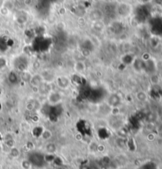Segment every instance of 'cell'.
Here are the masks:
<instances>
[{"label":"cell","mask_w":162,"mask_h":169,"mask_svg":"<svg viewBox=\"0 0 162 169\" xmlns=\"http://www.w3.org/2000/svg\"><path fill=\"white\" fill-rule=\"evenodd\" d=\"M45 158L40 153H33L29 157V163L35 166H42L44 165Z\"/></svg>","instance_id":"obj_1"},{"label":"cell","mask_w":162,"mask_h":169,"mask_svg":"<svg viewBox=\"0 0 162 169\" xmlns=\"http://www.w3.org/2000/svg\"><path fill=\"white\" fill-rule=\"evenodd\" d=\"M43 73L40 74L41 78L43 79V82L45 81L47 82H51L52 81L55 79V76L54 73L51 71L50 70H45V71H42Z\"/></svg>","instance_id":"obj_2"},{"label":"cell","mask_w":162,"mask_h":169,"mask_svg":"<svg viewBox=\"0 0 162 169\" xmlns=\"http://www.w3.org/2000/svg\"><path fill=\"white\" fill-rule=\"evenodd\" d=\"M57 82H58V84L59 86L62 87V88H66L69 85L68 78L65 77V76H62V77L58 78Z\"/></svg>","instance_id":"obj_3"},{"label":"cell","mask_w":162,"mask_h":169,"mask_svg":"<svg viewBox=\"0 0 162 169\" xmlns=\"http://www.w3.org/2000/svg\"><path fill=\"white\" fill-rule=\"evenodd\" d=\"M74 69L78 73H82L83 71H85L86 69V66H85V64L82 61H78L77 62L74 66Z\"/></svg>","instance_id":"obj_4"},{"label":"cell","mask_w":162,"mask_h":169,"mask_svg":"<svg viewBox=\"0 0 162 169\" xmlns=\"http://www.w3.org/2000/svg\"><path fill=\"white\" fill-rule=\"evenodd\" d=\"M146 95L144 92H139V93L137 94V98L139 99L140 101H145L146 100Z\"/></svg>","instance_id":"obj_5"},{"label":"cell","mask_w":162,"mask_h":169,"mask_svg":"<svg viewBox=\"0 0 162 169\" xmlns=\"http://www.w3.org/2000/svg\"><path fill=\"white\" fill-rule=\"evenodd\" d=\"M7 65V60L3 57H0V69L4 68Z\"/></svg>","instance_id":"obj_6"},{"label":"cell","mask_w":162,"mask_h":169,"mask_svg":"<svg viewBox=\"0 0 162 169\" xmlns=\"http://www.w3.org/2000/svg\"><path fill=\"white\" fill-rule=\"evenodd\" d=\"M80 169H89V168L88 166H86V165H82Z\"/></svg>","instance_id":"obj_7"}]
</instances>
